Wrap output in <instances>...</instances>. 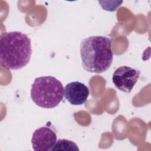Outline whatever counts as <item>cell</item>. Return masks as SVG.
<instances>
[{"label": "cell", "instance_id": "6da1fadb", "mask_svg": "<svg viewBox=\"0 0 151 151\" xmlns=\"http://www.w3.org/2000/svg\"><path fill=\"white\" fill-rule=\"evenodd\" d=\"M32 54L31 41L20 31L2 34L0 38V64L7 69L17 70L26 66Z\"/></svg>", "mask_w": 151, "mask_h": 151}, {"label": "cell", "instance_id": "7a4b0ae2", "mask_svg": "<svg viewBox=\"0 0 151 151\" xmlns=\"http://www.w3.org/2000/svg\"><path fill=\"white\" fill-rule=\"evenodd\" d=\"M111 40L101 35L83 39L80 45V54L83 68L97 74L107 71L113 62Z\"/></svg>", "mask_w": 151, "mask_h": 151}, {"label": "cell", "instance_id": "3957f363", "mask_svg": "<svg viewBox=\"0 0 151 151\" xmlns=\"http://www.w3.org/2000/svg\"><path fill=\"white\" fill-rule=\"evenodd\" d=\"M64 88L61 82L52 76L36 78L31 86V97L38 106L52 109L62 101Z\"/></svg>", "mask_w": 151, "mask_h": 151}, {"label": "cell", "instance_id": "277c9868", "mask_svg": "<svg viewBox=\"0 0 151 151\" xmlns=\"http://www.w3.org/2000/svg\"><path fill=\"white\" fill-rule=\"evenodd\" d=\"M140 71L136 68L123 65L117 68L113 74L112 81L119 90L130 93L137 83Z\"/></svg>", "mask_w": 151, "mask_h": 151}, {"label": "cell", "instance_id": "5b68a950", "mask_svg": "<svg viewBox=\"0 0 151 151\" xmlns=\"http://www.w3.org/2000/svg\"><path fill=\"white\" fill-rule=\"evenodd\" d=\"M57 142L55 132L48 127H41L36 129L32 136V147L35 151H48Z\"/></svg>", "mask_w": 151, "mask_h": 151}, {"label": "cell", "instance_id": "8992f818", "mask_svg": "<svg viewBox=\"0 0 151 151\" xmlns=\"http://www.w3.org/2000/svg\"><path fill=\"white\" fill-rule=\"evenodd\" d=\"M89 94L88 87L79 81L68 83L64 87L65 98L72 105L79 106L84 104Z\"/></svg>", "mask_w": 151, "mask_h": 151}, {"label": "cell", "instance_id": "52a82bcc", "mask_svg": "<svg viewBox=\"0 0 151 151\" xmlns=\"http://www.w3.org/2000/svg\"><path fill=\"white\" fill-rule=\"evenodd\" d=\"M50 150H79L77 145L73 141L67 139H59L55 142Z\"/></svg>", "mask_w": 151, "mask_h": 151}]
</instances>
